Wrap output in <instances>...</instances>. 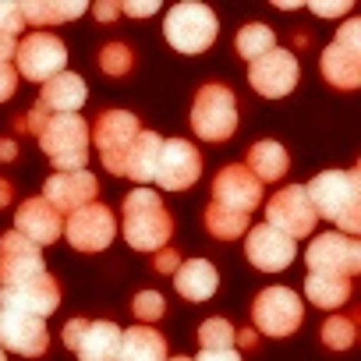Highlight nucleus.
<instances>
[{
	"label": "nucleus",
	"mask_w": 361,
	"mask_h": 361,
	"mask_svg": "<svg viewBox=\"0 0 361 361\" xmlns=\"http://www.w3.org/2000/svg\"><path fill=\"white\" fill-rule=\"evenodd\" d=\"M308 202L315 216L340 227V234H361V170H322L308 185Z\"/></svg>",
	"instance_id": "obj_1"
},
{
	"label": "nucleus",
	"mask_w": 361,
	"mask_h": 361,
	"mask_svg": "<svg viewBox=\"0 0 361 361\" xmlns=\"http://www.w3.org/2000/svg\"><path fill=\"white\" fill-rule=\"evenodd\" d=\"M124 241L135 252H159L166 248L170 234H173V220L163 206V199L152 188H135L124 199Z\"/></svg>",
	"instance_id": "obj_2"
},
{
	"label": "nucleus",
	"mask_w": 361,
	"mask_h": 361,
	"mask_svg": "<svg viewBox=\"0 0 361 361\" xmlns=\"http://www.w3.org/2000/svg\"><path fill=\"white\" fill-rule=\"evenodd\" d=\"M39 149L57 170H85L89 163V124L82 114H50L39 128Z\"/></svg>",
	"instance_id": "obj_3"
},
{
	"label": "nucleus",
	"mask_w": 361,
	"mask_h": 361,
	"mask_svg": "<svg viewBox=\"0 0 361 361\" xmlns=\"http://www.w3.org/2000/svg\"><path fill=\"white\" fill-rule=\"evenodd\" d=\"M192 128L202 142H227L238 131V99L227 85L209 82L192 103Z\"/></svg>",
	"instance_id": "obj_4"
},
{
	"label": "nucleus",
	"mask_w": 361,
	"mask_h": 361,
	"mask_svg": "<svg viewBox=\"0 0 361 361\" xmlns=\"http://www.w3.org/2000/svg\"><path fill=\"white\" fill-rule=\"evenodd\" d=\"M163 32H166V43L177 50V54H206L213 43H216V15L206 8V4H177L166 11V22H163Z\"/></svg>",
	"instance_id": "obj_5"
},
{
	"label": "nucleus",
	"mask_w": 361,
	"mask_h": 361,
	"mask_svg": "<svg viewBox=\"0 0 361 361\" xmlns=\"http://www.w3.org/2000/svg\"><path fill=\"white\" fill-rule=\"evenodd\" d=\"M138 117L128 114V110H106L99 114L96 128L89 131V142H96L99 149V159L103 166L114 173V177H124V163H128V152H131V142L138 135Z\"/></svg>",
	"instance_id": "obj_6"
},
{
	"label": "nucleus",
	"mask_w": 361,
	"mask_h": 361,
	"mask_svg": "<svg viewBox=\"0 0 361 361\" xmlns=\"http://www.w3.org/2000/svg\"><path fill=\"white\" fill-rule=\"evenodd\" d=\"M68 68V47L50 32H29L15 50V71L29 82L47 85Z\"/></svg>",
	"instance_id": "obj_7"
},
{
	"label": "nucleus",
	"mask_w": 361,
	"mask_h": 361,
	"mask_svg": "<svg viewBox=\"0 0 361 361\" xmlns=\"http://www.w3.org/2000/svg\"><path fill=\"white\" fill-rule=\"evenodd\" d=\"M202 177V152L185 138H166L156 159V185L163 192H185Z\"/></svg>",
	"instance_id": "obj_8"
},
{
	"label": "nucleus",
	"mask_w": 361,
	"mask_h": 361,
	"mask_svg": "<svg viewBox=\"0 0 361 361\" xmlns=\"http://www.w3.org/2000/svg\"><path fill=\"white\" fill-rule=\"evenodd\" d=\"M266 224H269L273 231L287 234L290 241L312 234L315 224H319V216H315V209H312V202H308L305 185H287V188H280V192L266 202Z\"/></svg>",
	"instance_id": "obj_9"
},
{
	"label": "nucleus",
	"mask_w": 361,
	"mask_h": 361,
	"mask_svg": "<svg viewBox=\"0 0 361 361\" xmlns=\"http://www.w3.org/2000/svg\"><path fill=\"white\" fill-rule=\"evenodd\" d=\"M305 262L312 273H326V276H343L350 280L357 269H361V245L357 238H347V234H319L308 252H305Z\"/></svg>",
	"instance_id": "obj_10"
},
{
	"label": "nucleus",
	"mask_w": 361,
	"mask_h": 361,
	"mask_svg": "<svg viewBox=\"0 0 361 361\" xmlns=\"http://www.w3.org/2000/svg\"><path fill=\"white\" fill-rule=\"evenodd\" d=\"M301 315H305L301 298L290 287H266L252 305L255 329L266 336H290L301 326Z\"/></svg>",
	"instance_id": "obj_11"
},
{
	"label": "nucleus",
	"mask_w": 361,
	"mask_h": 361,
	"mask_svg": "<svg viewBox=\"0 0 361 361\" xmlns=\"http://www.w3.org/2000/svg\"><path fill=\"white\" fill-rule=\"evenodd\" d=\"M64 238L75 252H103L117 238V220L103 202H89L64 220Z\"/></svg>",
	"instance_id": "obj_12"
},
{
	"label": "nucleus",
	"mask_w": 361,
	"mask_h": 361,
	"mask_svg": "<svg viewBox=\"0 0 361 361\" xmlns=\"http://www.w3.org/2000/svg\"><path fill=\"white\" fill-rule=\"evenodd\" d=\"M64 347L78 354V361H117L121 326L117 322H89L71 319L64 326Z\"/></svg>",
	"instance_id": "obj_13"
},
{
	"label": "nucleus",
	"mask_w": 361,
	"mask_h": 361,
	"mask_svg": "<svg viewBox=\"0 0 361 361\" xmlns=\"http://www.w3.org/2000/svg\"><path fill=\"white\" fill-rule=\"evenodd\" d=\"M248 82H252V89L259 92V96H266V99H283V96H290L294 92V85H298V57L290 54V50H269L266 57H259V61H252L248 64Z\"/></svg>",
	"instance_id": "obj_14"
},
{
	"label": "nucleus",
	"mask_w": 361,
	"mask_h": 361,
	"mask_svg": "<svg viewBox=\"0 0 361 361\" xmlns=\"http://www.w3.org/2000/svg\"><path fill=\"white\" fill-rule=\"evenodd\" d=\"M50 347L47 319L0 308V350H15L22 357H39Z\"/></svg>",
	"instance_id": "obj_15"
},
{
	"label": "nucleus",
	"mask_w": 361,
	"mask_h": 361,
	"mask_svg": "<svg viewBox=\"0 0 361 361\" xmlns=\"http://www.w3.org/2000/svg\"><path fill=\"white\" fill-rule=\"evenodd\" d=\"M61 305V287L50 273H39L25 283H11V287H0V308H11V312H25L36 319L54 315Z\"/></svg>",
	"instance_id": "obj_16"
},
{
	"label": "nucleus",
	"mask_w": 361,
	"mask_h": 361,
	"mask_svg": "<svg viewBox=\"0 0 361 361\" xmlns=\"http://www.w3.org/2000/svg\"><path fill=\"white\" fill-rule=\"evenodd\" d=\"M213 202L224 206V209H234V213H245L252 216L259 206H262V185L241 166V163H231L216 173L213 180Z\"/></svg>",
	"instance_id": "obj_17"
},
{
	"label": "nucleus",
	"mask_w": 361,
	"mask_h": 361,
	"mask_svg": "<svg viewBox=\"0 0 361 361\" xmlns=\"http://www.w3.org/2000/svg\"><path fill=\"white\" fill-rule=\"evenodd\" d=\"M245 255L262 273H283L294 262V255H298V241H290L287 234L273 231L269 224H259V227H248Z\"/></svg>",
	"instance_id": "obj_18"
},
{
	"label": "nucleus",
	"mask_w": 361,
	"mask_h": 361,
	"mask_svg": "<svg viewBox=\"0 0 361 361\" xmlns=\"http://www.w3.org/2000/svg\"><path fill=\"white\" fill-rule=\"evenodd\" d=\"M96 177L89 170H57L47 177V185H43V199L57 209V213H75L82 206H89L96 199Z\"/></svg>",
	"instance_id": "obj_19"
},
{
	"label": "nucleus",
	"mask_w": 361,
	"mask_h": 361,
	"mask_svg": "<svg viewBox=\"0 0 361 361\" xmlns=\"http://www.w3.org/2000/svg\"><path fill=\"white\" fill-rule=\"evenodd\" d=\"M39 273H47V266H43V252L36 245H29L15 231L0 238V287L25 283Z\"/></svg>",
	"instance_id": "obj_20"
},
{
	"label": "nucleus",
	"mask_w": 361,
	"mask_h": 361,
	"mask_svg": "<svg viewBox=\"0 0 361 361\" xmlns=\"http://www.w3.org/2000/svg\"><path fill=\"white\" fill-rule=\"evenodd\" d=\"M15 234H22L36 248H47V245H54L64 234V220L43 195L39 199H25L18 206V213H15Z\"/></svg>",
	"instance_id": "obj_21"
},
{
	"label": "nucleus",
	"mask_w": 361,
	"mask_h": 361,
	"mask_svg": "<svg viewBox=\"0 0 361 361\" xmlns=\"http://www.w3.org/2000/svg\"><path fill=\"white\" fill-rule=\"evenodd\" d=\"M89 99V89H85V78L75 75V71H61L57 78H50L39 92V106L47 114H78Z\"/></svg>",
	"instance_id": "obj_22"
},
{
	"label": "nucleus",
	"mask_w": 361,
	"mask_h": 361,
	"mask_svg": "<svg viewBox=\"0 0 361 361\" xmlns=\"http://www.w3.org/2000/svg\"><path fill=\"white\" fill-rule=\"evenodd\" d=\"M173 283H177V294H180V298H188V301H209V298L216 294L220 273H216V266L206 262V259H188V262L177 266Z\"/></svg>",
	"instance_id": "obj_23"
},
{
	"label": "nucleus",
	"mask_w": 361,
	"mask_h": 361,
	"mask_svg": "<svg viewBox=\"0 0 361 361\" xmlns=\"http://www.w3.org/2000/svg\"><path fill=\"white\" fill-rule=\"evenodd\" d=\"M245 170L259 180V185H276V180L287 177V170H290V156H287V149L280 142L262 138V142H255L248 149V166Z\"/></svg>",
	"instance_id": "obj_24"
},
{
	"label": "nucleus",
	"mask_w": 361,
	"mask_h": 361,
	"mask_svg": "<svg viewBox=\"0 0 361 361\" xmlns=\"http://www.w3.org/2000/svg\"><path fill=\"white\" fill-rule=\"evenodd\" d=\"M117 361H166V340H163L152 326L121 329Z\"/></svg>",
	"instance_id": "obj_25"
},
{
	"label": "nucleus",
	"mask_w": 361,
	"mask_h": 361,
	"mask_svg": "<svg viewBox=\"0 0 361 361\" xmlns=\"http://www.w3.org/2000/svg\"><path fill=\"white\" fill-rule=\"evenodd\" d=\"M22 18L47 29V25H61L71 18L85 15V0H22Z\"/></svg>",
	"instance_id": "obj_26"
},
{
	"label": "nucleus",
	"mask_w": 361,
	"mask_h": 361,
	"mask_svg": "<svg viewBox=\"0 0 361 361\" xmlns=\"http://www.w3.org/2000/svg\"><path fill=\"white\" fill-rule=\"evenodd\" d=\"M159 145H163V138H159L156 131H138V135H135V142H131L128 163H124V177H135L138 185H149V180L156 177Z\"/></svg>",
	"instance_id": "obj_27"
},
{
	"label": "nucleus",
	"mask_w": 361,
	"mask_h": 361,
	"mask_svg": "<svg viewBox=\"0 0 361 361\" xmlns=\"http://www.w3.org/2000/svg\"><path fill=\"white\" fill-rule=\"evenodd\" d=\"M322 78L333 89H357L361 85V57H350L329 43L322 50Z\"/></svg>",
	"instance_id": "obj_28"
},
{
	"label": "nucleus",
	"mask_w": 361,
	"mask_h": 361,
	"mask_svg": "<svg viewBox=\"0 0 361 361\" xmlns=\"http://www.w3.org/2000/svg\"><path fill=\"white\" fill-rule=\"evenodd\" d=\"M305 298L319 308H340L347 298H350V280L343 276H326V273H308L305 280Z\"/></svg>",
	"instance_id": "obj_29"
},
{
	"label": "nucleus",
	"mask_w": 361,
	"mask_h": 361,
	"mask_svg": "<svg viewBox=\"0 0 361 361\" xmlns=\"http://www.w3.org/2000/svg\"><path fill=\"white\" fill-rule=\"evenodd\" d=\"M234 47H238V57H245V61L252 64V61L266 57L269 50H276V36H273L269 25H262V22H248V25L238 29Z\"/></svg>",
	"instance_id": "obj_30"
},
{
	"label": "nucleus",
	"mask_w": 361,
	"mask_h": 361,
	"mask_svg": "<svg viewBox=\"0 0 361 361\" xmlns=\"http://www.w3.org/2000/svg\"><path fill=\"white\" fill-rule=\"evenodd\" d=\"M206 227H209L213 238H220V241H234V238L248 234L252 224H248L245 213H234V209H224V206L209 202V209H206Z\"/></svg>",
	"instance_id": "obj_31"
},
{
	"label": "nucleus",
	"mask_w": 361,
	"mask_h": 361,
	"mask_svg": "<svg viewBox=\"0 0 361 361\" xmlns=\"http://www.w3.org/2000/svg\"><path fill=\"white\" fill-rule=\"evenodd\" d=\"M354 336H357V329H354V319H347V315H329L322 322V343L329 350H347L354 343Z\"/></svg>",
	"instance_id": "obj_32"
},
{
	"label": "nucleus",
	"mask_w": 361,
	"mask_h": 361,
	"mask_svg": "<svg viewBox=\"0 0 361 361\" xmlns=\"http://www.w3.org/2000/svg\"><path fill=\"white\" fill-rule=\"evenodd\" d=\"M199 343H202V350H231L234 347V326L227 319H206L199 326Z\"/></svg>",
	"instance_id": "obj_33"
},
{
	"label": "nucleus",
	"mask_w": 361,
	"mask_h": 361,
	"mask_svg": "<svg viewBox=\"0 0 361 361\" xmlns=\"http://www.w3.org/2000/svg\"><path fill=\"white\" fill-rule=\"evenodd\" d=\"M131 64H135V57H131V50H128L124 43H106V47L99 50V68H103V75H110V78H124V75L131 71Z\"/></svg>",
	"instance_id": "obj_34"
},
{
	"label": "nucleus",
	"mask_w": 361,
	"mask_h": 361,
	"mask_svg": "<svg viewBox=\"0 0 361 361\" xmlns=\"http://www.w3.org/2000/svg\"><path fill=\"white\" fill-rule=\"evenodd\" d=\"M131 312L149 326V322H156V319H163V312H166V301H163V294H156V290H142V294H135V301H131Z\"/></svg>",
	"instance_id": "obj_35"
},
{
	"label": "nucleus",
	"mask_w": 361,
	"mask_h": 361,
	"mask_svg": "<svg viewBox=\"0 0 361 361\" xmlns=\"http://www.w3.org/2000/svg\"><path fill=\"white\" fill-rule=\"evenodd\" d=\"M333 47H340V50L350 54V57H361V18H347V22L336 29Z\"/></svg>",
	"instance_id": "obj_36"
},
{
	"label": "nucleus",
	"mask_w": 361,
	"mask_h": 361,
	"mask_svg": "<svg viewBox=\"0 0 361 361\" xmlns=\"http://www.w3.org/2000/svg\"><path fill=\"white\" fill-rule=\"evenodd\" d=\"M25 29V18H22V8L15 4V0H0V32L4 36H15Z\"/></svg>",
	"instance_id": "obj_37"
},
{
	"label": "nucleus",
	"mask_w": 361,
	"mask_h": 361,
	"mask_svg": "<svg viewBox=\"0 0 361 361\" xmlns=\"http://www.w3.org/2000/svg\"><path fill=\"white\" fill-rule=\"evenodd\" d=\"M18 89V71L15 64H0V103H8Z\"/></svg>",
	"instance_id": "obj_38"
},
{
	"label": "nucleus",
	"mask_w": 361,
	"mask_h": 361,
	"mask_svg": "<svg viewBox=\"0 0 361 361\" xmlns=\"http://www.w3.org/2000/svg\"><path fill=\"white\" fill-rule=\"evenodd\" d=\"M312 15L319 18H340V15H350V0H333V4H308Z\"/></svg>",
	"instance_id": "obj_39"
},
{
	"label": "nucleus",
	"mask_w": 361,
	"mask_h": 361,
	"mask_svg": "<svg viewBox=\"0 0 361 361\" xmlns=\"http://www.w3.org/2000/svg\"><path fill=\"white\" fill-rule=\"evenodd\" d=\"M152 266H156L159 273H177L180 259H177V252H173V248H159V255L152 259Z\"/></svg>",
	"instance_id": "obj_40"
},
{
	"label": "nucleus",
	"mask_w": 361,
	"mask_h": 361,
	"mask_svg": "<svg viewBox=\"0 0 361 361\" xmlns=\"http://www.w3.org/2000/svg\"><path fill=\"white\" fill-rule=\"evenodd\" d=\"M195 361H241V354L231 347V350H202Z\"/></svg>",
	"instance_id": "obj_41"
},
{
	"label": "nucleus",
	"mask_w": 361,
	"mask_h": 361,
	"mask_svg": "<svg viewBox=\"0 0 361 361\" xmlns=\"http://www.w3.org/2000/svg\"><path fill=\"white\" fill-rule=\"evenodd\" d=\"M15 50H18V39H15V36H4V32H0V64H11Z\"/></svg>",
	"instance_id": "obj_42"
},
{
	"label": "nucleus",
	"mask_w": 361,
	"mask_h": 361,
	"mask_svg": "<svg viewBox=\"0 0 361 361\" xmlns=\"http://www.w3.org/2000/svg\"><path fill=\"white\" fill-rule=\"evenodd\" d=\"M121 11L131 15V18H149V15H156L159 8H156V4H121Z\"/></svg>",
	"instance_id": "obj_43"
},
{
	"label": "nucleus",
	"mask_w": 361,
	"mask_h": 361,
	"mask_svg": "<svg viewBox=\"0 0 361 361\" xmlns=\"http://www.w3.org/2000/svg\"><path fill=\"white\" fill-rule=\"evenodd\" d=\"M92 15H96L99 22H114V18L121 15V4H96V8H92Z\"/></svg>",
	"instance_id": "obj_44"
},
{
	"label": "nucleus",
	"mask_w": 361,
	"mask_h": 361,
	"mask_svg": "<svg viewBox=\"0 0 361 361\" xmlns=\"http://www.w3.org/2000/svg\"><path fill=\"white\" fill-rule=\"evenodd\" d=\"M234 343H241V347H255L259 336H255V329H234Z\"/></svg>",
	"instance_id": "obj_45"
},
{
	"label": "nucleus",
	"mask_w": 361,
	"mask_h": 361,
	"mask_svg": "<svg viewBox=\"0 0 361 361\" xmlns=\"http://www.w3.org/2000/svg\"><path fill=\"white\" fill-rule=\"evenodd\" d=\"M18 156V145L11 142V138H0V159H4V163H11Z\"/></svg>",
	"instance_id": "obj_46"
},
{
	"label": "nucleus",
	"mask_w": 361,
	"mask_h": 361,
	"mask_svg": "<svg viewBox=\"0 0 361 361\" xmlns=\"http://www.w3.org/2000/svg\"><path fill=\"white\" fill-rule=\"evenodd\" d=\"M8 202H11V185H8L4 177H0V209H4Z\"/></svg>",
	"instance_id": "obj_47"
},
{
	"label": "nucleus",
	"mask_w": 361,
	"mask_h": 361,
	"mask_svg": "<svg viewBox=\"0 0 361 361\" xmlns=\"http://www.w3.org/2000/svg\"><path fill=\"white\" fill-rule=\"evenodd\" d=\"M170 361H192V357H170Z\"/></svg>",
	"instance_id": "obj_48"
},
{
	"label": "nucleus",
	"mask_w": 361,
	"mask_h": 361,
	"mask_svg": "<svg viewBox=\"0 0 361 361\" xmlns=\"http://www.w3.org/2000/svg\"><path fill=\"white\" fill-rule=\"evenodd\" d=\"M0 361H8V357H4V350H0Z\"/></svg>",
	"instance_id": "obj_49"
}]
</instances>
